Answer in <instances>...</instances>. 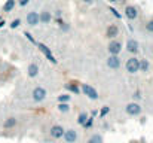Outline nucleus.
<instances>
[{
    "label": "nucleus",
    "mask_w": 153,
    "mask_h": 143,
    "mask_svg": "<svg viewBox=\"0 0 153 143\" xmlns=\"http://www.w3.org/2000/svg\"><path fill=\"white\" fill-rule=\"evenodd\" d=\"M64 131H65V130H64L61 125H53L49 133H51V137H53V139H61V137L64 136Z\"/></svg>",
    "instance_id": "obj_13"
},
{
    "label": "nucleus",
    "mask_w": 153,
    "mask_h": 143,
    "mask_svg": "<svg viewBox=\"0 0 153 143\" xmlns=\"http://www.w3.org/2000/svg\"><path fill=\"white\" fill-rule=\"evenodd\" d=\"M149 69H150V63H149V60L141 58V60H140V67H138V70L143 72V73H147Z\"/></svg>",
    "instance_id": "obj_17"
},
{
    "label": "nucleus",
    "mask_w": 153,
    "mask_h": 143,
    "mask_svg": "<svg viewBox=\"0 0 153 143\" xmlns=\"http://www.w3.org/2000/svg\"><path fill=\"white\" fill-rule=\"evenodd\" d=\"M4 24H6V21H4V19H0V28L4 27Z\"/></svg>",
    "instance_id": "obj_34"
},
{
    "label": "nucleus",
    "mask_w": 153,
    "mask_h": 143,
    "mask_svg": "<svg viewBox=\"0 0 153 143\" xmlns=\"http://www.w3.org/2000/svg\"><path fill=\"white\" fill-rule=\"evenodd\" d=\"M46 95H48V91H46L45 88H42V87H36V88L33 90V93H31L33 101H36V103L45 101V100H46Z\"/></svg>",
    "instance_id": "obj_3"
},
{
    "label": "nucleus",
    "mask_w": 153,
    "mask_h": 143,
    "mask_svg": "<svg viewBox=\"0 0 153 143\" xmlns=\"http://www.w3.org/2000/svg\"><path fill=\"white\" fill-rule=\"evenodd\" d=\"M86 119H88V113H86V112H80L79 116H77V124H79V125H83Z\"/></svg>",
    "instance_id": "obj_23"
},
{
    "label": "nucleus",
    "mask_w": 153,
    "mask_h": 143,
    "mask_svg": "<svg viewBox=\"0 0 153 143\" xmlns=\"http://www.w3.org/2000/svg\"><path fill=\"white\" fill-rule=\"evenodd\" d=\"M19 25H21V19H19V18H15V19H13V21H12V22L9 24V27H10L12 30H15V28H18Z\"/></svg>",
    "instance_id": "obj_25"
},
{
    "label": "nucleus",
    "mask_w": 153,
    "mask_h": 143,
    "mask_svg": "<svg viewBox=\"0 0 153 143\" xmlns=\"http://www.w3.org/2000/svg\"><path fill=\"white\" fill-rule=\"evenodd\" d=\"M27 24L30 27H36L40 24V15L39 12H28L27 13Z\"/></svg>",
    "instance_id": "obj_8"
},
{
    "label": "nucleus",
    "mask_w": 153,
    "mask_h": 143,
    "mask_svg": "<svg viewBox=\"0 0 153 143\" xmlns=\"http://www.w3.org/2000/svg\"><path fill=\"white\" fill-rule=\"evenodd\" d=\"M37 48L40 49V52H42V54H43V55H45V57H46V58L51 61L52 64H56V63H58V60L53 57V54L51 52V49L46 46L45 43H39V42H37Z\"/></svg>",
    "instance_id": "obj_5"
},
{
    "label": "nucleus",
    "mask_w": 153,
    "mask_h": 143,
    "mask_svg": "<svg viewBox=\"0 0 153 143\" xmlns=\"http://www.w3.org/2000/svg\"><path fill=\"white\" fill-rule=\"evenodd\" d=\"M105 63H107L108 69H111V70H117L120 67V58H119V55H110L105 60Z\"/></svg>",
    "instance_id": "obj_10"
},
{
    "label": "nucleus",
    "mask_w": 153,
    "mask_h": 143,
    "mask_svg": "<svg viewBox=\"0 0 153 143\" xmlns=\"http://www.w3.org/2000/svg\"><path fill=\"white\" fill-rule=\"evenodd\" d=\"M97 115H98V110H92V115H91V116H92V118H95Z\"/></svg>",
    "instance_id": "obj_33"
},
{
    "label": "nucleus",
    "mask_w": 153,
    "mask_h": 143,
    "mask_svg": "<svg viewBox=\"0 0 153 143\" xmlns=\"http://www.w3.org/2000/svg\"><path fill=\"white\" fill-rule=\"evenodd\" d=\"M108 3H116V1H119V0H107Z\"/></svg>",
    "instance_id": "obj_36"
},
{
    "label": "nucleus",
    "mask_w": 153,
    "mask_h": 143,
    "mask_svg": "<svg viewBox=\"0 0 153 143\" xmlns=\"http://www.w3.org/2000/svg\"><path fill=\"white\" fill-rule=\"evenodd\" d=\"M92 125H94V118L92 116H88V119L85 121V124L82 125L85 130H89V128H92Z\"/></svg>",
    "instance_id": "obj_24"
},
{
    "label": "nucleus",
    "mask_w": 153,
    "mask_h": 143,
    "mask_svg": "<svg viewBox=\"0 0 153 143\" xmlns=\"http://www.w3.org/2000/svg\"><path fill=\"white\" fill-rule=\"evenodd\" d=\"M80 90H82V93L86 95L88 98H91V100H98V91L92 87V85H89V84H80Z\"/></svg>",
    "instance_id": "obj_1"
},
{
    "label": "nucleus",
    "mask_w": 153,
    "mask_h": 143,
    "mask_svg": "<svg viewBox=\"0 0 153 143\" xmlns=\"http://www.w3.org/2000/svg\"><path fill=\"white\" fill-rule=\"evenodd\" d=\"M15 125H16V119H15V118H7V119L3 122V127H4L6 130H7V128H13Z\"/></svg>",
    "instance_id": "obj_20"
},
{
    "label": "nucleus",
    "mask_w": 153,
    "mask_h": 143,
    "mask_svg": "<svg viewBox=\"0 0 153 143\" xmlns=\"http://www.w3.org/2000/svg\"><path fill=\"white\" fill-rule=\"evenodd\" d=\"M108 112H110V107L108 106H104V107H101V110L98 112V115H100V118H104Z\"/></svg>",
    "instance_id": "obj_26"
},
{
    "label": "nucleus",
    "mask_w": 153,
    "mask_h": 143,
    "mask_svg": "<svg viewBox=\"0 0 153 143\" xmlns=\"http://www.w3.org/2000/svg\"><path fill=\"white\" fill-rule=\"evenodd\" d=\"M59 28H61L62 31H68V30H70V25H68L67 22H64V24H62V25H61Z\"/></svg>",
    "instance_id": "obj_31"
},
{
    "label": "nucleus",
    "mask_w": 153,
    "mask_h": 143,
    "mask_svg": "<svg viewBox=\"0 0 153 143\" xmlns=\"http://www.w3.org/2000/svg\"><path fill=\"white\" fill-rule=\"evenodd\" d=\"M70 100H71L70 93H68V94H61L56 97V101H58V103H70Z\"/></svg>",
    "instance_id": "obj_21"
},
{
    "label": "nucleus",
    "mask_w": 153,
    "mask_h": 143,
    "mask_svg": "<svg viewBox=\"0 0 153 143\" xmlns=\"http://www.w3.org/2000/svg\"><path fill=\"white\" fill-rule=\"evenodd\" d=\"M117 36H119V27H117L116 24H110V25L105 28V37L110 39V40H113V39H116Z\"/></svg>",
    "instance_id": "obj_9"
},
{
    "label": "nucleus",
    "mask_w": 153,
    "mask_h": 143,
    "mask_svg": "<svg viewBox=\"0 0 153 143\" xmlns=\"http://www.w3.org/2000/svg\"><path fill=\"white\" fill-rule=\"evenodd\" d=\"M24 36H25V37H27V39H28V40H30V42H31L33 45H37V42H36V39H34V37H33V36H31V34H30L28 31H25V33H24Z\"/></svg>",
    "instance_id": "obj_28"
},
{
    "label": "nucleus",
    "mask_w": 153,
    "mask_h": 143,
    "mask_svg": "<svg viewBox=\"0 0 153 143\" xmlns=\"http://www.w3.org/2000/svg\"><path fill=\"white\" fill-rule=\"evenodd\" d=\"M27 73H28L30 78H36V76L39 75V66H37L36 63H31V64L28 66V69H27Z\"/></svg>",
    "instance_id": "obj_15"
},
{
    "label": "nucleus",
    "mask_w": 153,
    "mask_h": 143,
    "mask_svg": "<svg viewBox=\"0 0 153 143\" xmlns=\"http://www.w3.org/2000/svg\"><path fill=\"white\" fill-rule=\"evenodd\" d=\"M138 67H140V60H138L137 57H131V58H128V60H126L125 69H126V72H128V73L135 75V73L138 72Z\"/></svg>",
    "instance_id": "obj_2"
},
{
    "label": "nucleus",
    "mask_w": 153,
    "mask_h": 143,
    "mask_svg": "<svg viewBox=\"0 0 153 143\" xmlns=\"http://www.w3.org/2000/svg\"><path fill=\"white\" fill-rule=\"evenodd\" d=\"M123 15H125V18H126V19L134 21V19H137V18H138V9H137L135 6H132V4H128V6H125Z\"/></svg>",
    "instance_id": "obj_4"
},
{
    "label": "nucleus",
    "mask_w": 153,
    "mask_h": 143,
    "mask_svg": "<svg viewBox=\"0 0 153 143\" xmlns=\"http://www.w3.org/2000/svg\"><path fill=\"white\" fill-rule=\"evenodd\" d=\"M146 30H147L149 33H153V19H149V21H147V24H146Z\"/></svg>",
    "instance_id": "obj_29"
},
{
    "label": "nucleus",
    "mask_w": 153,
    "mask_h": 143,
    "mask_svg": "<svg viewBox=\"0 0 153 143\" xmlns=\"http://www.w3.org/2000/svg\"><path fill=\"white\" fill-rule=\"evenodd\" d=\"M132 97H134L135 100H141V98H143V95H141V91H138V90H137V91L134 93V95H132Z\"/></svg>",
    "instance_id": "obj_30"
},
{
    "label": "nucleus",
    "mask_w": 153,
    "mask_h": 143,
    "mask_svg": "<svg viewBox=\"0 0 153 143\" xmlns=\"http://www.w3.org/2000/svg\"><path fill=\"white\" fill-rule=\"evenodd\" d=\"M125 112L129 115V116H137L141 113V106L138 103H128L125 106Z\"/></svg>",
    "instance_id": "obj_6"
},
{
    "label": "nucleus",
    "mask_w": 153,
    "mask_h": 143,
    "mask_svg": "<svg viewBox=\"0 0 153 143\" xmlns=\"http://www.w3.org/2000/svg\"><path fill=\"white\" fill-rule=\"evenodd\" d=\"M0 19H1V15H0Z\"/></svg>",
    "instance_id": "obj_37"
},
{
    "label": "nucleus",
    "mask_w": 153,
    "mask_h": 143,
    "mask_svg": "<svg viewBox=\"0 0 153 143\" xmlns=\"http://www.w3.org/2000/svg\"><path fill=\"white\" fill-rule=\"evenodd\" d=\"M39 15H40V22H43V24H49L52 21V15L51 12H48V10H43Z\"/></svg>",
    "instance_id": "obj_16"
},
{
    "label": "nucleus",
    "mask_w": 153,
    "mask_h": 143,
    "mask_svg": "<svg viewBox=\"0 0 153 143\" xmlns=\"http://www.w3.org/2000/svg\"><path fill=\"white\" fill-rule=\"evenodd\" d=\"M86 143H102V137L100 134H92V136L88 139Z\"/></svg>",
    "instance_id": "obj_22"
},
{
    "label": "nucleus",
    "mask_w": 153,
    "mask_h": 143,
    "mask_svg": "<svg viewBox=\"0 0 153 143\" xmlns=\"http://www.w3.org/2000/svg\"><path fill=\"white\" fill-rule=\"evenodd\" d=\"M108 10H110V12H111V15H113V16H116L117 19H120V18H122V15H120V13H119V12H117V10L113 7V6H110V7H108Z\"/></svg>",
    "instance_id": "obj_27"
},
{
    "label": "nucleus",
    "mask_w": 153,
    "mask_h": 143,
    "mask_svg": "<svg viewBox=\"0 0 153 143\" xmlns=\"http://www.w3.org/2000/svg\"><path fill=\"white\" fill-rule=\"evenodd\" d=\"M126 49H128V52H131L132 55H135V54H138V51H140V45H138V42L135 40V39H128L126 40Z\"/></svg>",
    "instance_id": "obj_11"
},
{
    "label": "nucleus",
    "mask_w": 153,
    "mask_h": 143,
    "mask_svg": "<svg viewBox=\"0 0 153 143\" xmlns=\"http://www.w3.org/2000/svg\"><path fill=\"white\" fill-rule=\"evenodd\" d=\"M64 88H65L68 93H73V94H79V93H80V87H79L77 84H74V82H68V84H65Z\"/></svg>",
    "instance_id": "obj_14"
},
{
    "label": "nucleus",
    "mask_w": 153,
    "mask_h": 143,
    "mask_svg": "<svg viewBox=\"0 0 153 143\" xmlns=\"http://www.w3.org/2000/svg\"><path fill=\"white\" fill-rule=\"evenodd\" d=\"M15 3H16V0H6V3L3 4V12H12L13 10V7H15Z\"/></svg>",
    "instance_id": "obj_18"
},
{
    "label": "nucleus",
    "mask_w": 153,
    "mask_h": 143,
    "mask_svg": "<svg viewBox=\"0 0 153 143\" xmlns=\"http://www.w3.org/2000/svg\"><path fill=\"white\" fill-rule=\"evenodd\" d=\"M107 49H108L110 55H119V54H120V51H122V43H120L119 40L113 39V40H110V43H108Z\"/></svg>",
    "instance_id": "obj_7"
},
{
    "label": "nucleus",
    "mask_w": 153,
    "mask_h": 143,
    "mask_svg": "<svg viewBox=\"0 0 153 143\" xmlns=\"http://www.w3.org/2000/svg\"><path fill=\"white\" fill-rule=\"evenodd\" d=\"M56 109L61 113H67V112H70V103H58L56 104Z\"/></svg>",
    "instance_id": "obj_19"
},
{
    "label": "nucleus",
    "mask_w": 153,
    "mask_h": 143,
    "mask_svg": "<svg viewBox=\"0 0 153 143\" xmlns=\"http://www.w3.org/2000/svg\"><path fill=\"white\" fill-rule=\"evenodd\" d=\"M152 54H153V51H152Z\"/></svg>",
    "instance_id": "obj_38"
},
{
    "label": "nucleus",
    "mask_w": 153,
    "mask_h": 143,
    "mask_svg": "<svg viewBox=\"0 0 153 143\" xmlns=\"http://www.w3.org/2000/svg\"><path fill=\"white\" fill-rule=\"evenodd\" d=\"M83 3H86V4H91V3H94V0H82Z\"/></svg>",
    "instance_id": "obj_35"
},
{
    "label": "nucleus",
    "mask_w": 153,
    "mask_h": 143,
    "mask_svg": "<svg viewBox=\"0 0 153 143\" xmlns=\"http://www.w3.org/2000/svg\"><path fill=\"white\" fill-rule=\"evenodd\" d=\"M62 139L65 140V143H74L77 140V133L73 130V128H70V130H65L64 131V136H62Z\"/></svg>",
    "instance_id": "obj_12"
},
{
    "label": "nucleus",
    "mask_w": 153,
    "mask_h": 143,
    "mask_svg": "<svg viewBox=\"0 0 153 143\" xmlns=\"http://www.w3.org/2000/svg\"><path fill=\"white\" fill-rule=\"evenodd\" d=\"M18 3H19L21 7H24V6H27V4L30 3V0H18Z\"/></svg>",
    "instance_id": "obj_32"
}]
</instances>
